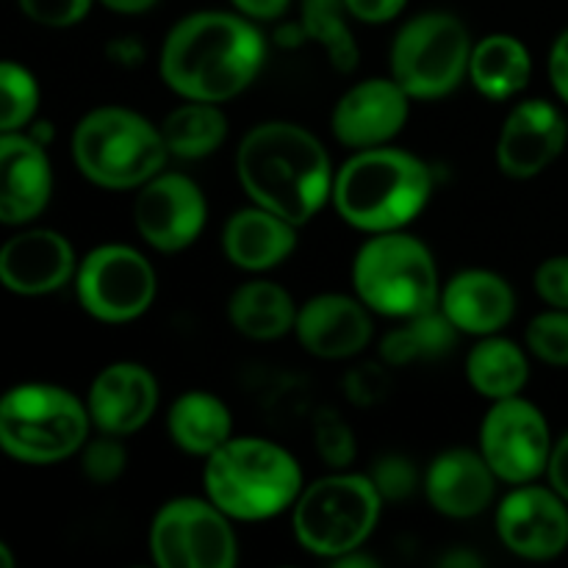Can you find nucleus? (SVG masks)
<instances>
[{
  "label": "nucleus",
  "mask_w": 568,
  "mask_h": 568,
  "mask_svg": "<svg viewBox=\"0 0 568 568\" xmlns=\"http://www.w3.org/2000/svg\"><path fill=\"white\" fill-rule=\"evenodd\" d=\"M568 122L549 100H521L505 116L497 139V164L508 178H536L564 153Z\"/></svg>",
  "instance_id": "obj_17"
},
{
  "label": "nucleus",
  "mask_w": 568,
  "mask_h": 568,
  "mask_svg": "<svg viewBox=\"0 0 568 568\" xmlns=\"http://www.w3.org/2000/svg\"><path fill=\"white\" fill-rule=\"evenodd\" d=\"M266 42L239 11H194L178 20L161 48L159 70L183 100L225 103L258 78Z\"/></svg>",
  "instance_id": "obj_1"
},
{
  "label": "nucleus",
  "mask_w": 568,
  "mask_h": 568,
  "mask_svg": "<svg viewBox=\"0 0 568 568\" xmlns=\"http://www.w3.org/2000/svg\"><path fill=\"white\" fill-rule=\"evenodd\" d=\"M547 477L549 486L560 494V497L568 503V433L560 442L552 444V455H549V466H547Z\"/></svg>",
  "instance_id": "obj_40"
},
{
  "label": "nucleus",
  "mask_w": 568,
  "mask_h": 568,
  "mask_svg": "<svg viewBox=\"0 0 568 568\" xmlns=\"http://www.w3.org/2000/svg\"><path fill=\"white\" fill-rule=\"evenodd\" d=\"M455 342H458V327L436 305L425 314L408 316V320H403V325L388 331L381 342V355L386 364L405 366L414 364V361L447 355L455 347Z\"/></svg>",
  "instance_id": "obj_29"
},
{
  "label": "nucleus",
  "mask_w": 568,
  "mask_h": 568,
  "mask_svg": "<svg viewBox=\"0 0 568 568\" xmlns=\"http://www.w3.org/2000/svg\"><path fill=\"white\" fill-rule=\"evenodd\" d=\"M527 347L536 358L552 366H568V311L552 308L538 314L525 333Z\"/></svg>",
  "instance_id": "obj_32"
},
{
  "label": "nucleus",
  "mask_w": 568,
  "mask_h": 568,
  "mask_svg": "<svg viewBox=\"0 0 568 568\" xmlns=\"http://www.w3.org/2000/svg\"><path fill=\"white\" fill-rule=\"evenodd\" d=\"M31 22L44 28H70L89 17L94 0H17Z\"/></svg>",
  "instance_id": "obj_35"
},
{
  "label": "nucleus",
  "mask_w": 568,
  "mask_h": 568,
  "mask_svg": "<svg viewBox=\"0 0 568 568\" xmlns=\"http://www.w3.org/2000/svg\"><path fill=\"white\" fill-rule=\"evenodd\" d=\"M159 128L170 155L197 161L222 148L227 136V116L216 103L186 100L175 111H170Z\"/></svg>",
  "instance_id": "obj_28"
},
{
  "label": "nucleus",
  "mask_w": 568,
  "mask_h": 568,
  "mask_svg": "<svg viewBox=\"0 0 568 568\" xmlns=\"http://www.w3.org/2000/svg\"><path fill=\"white\" fill-rule=\"evenodd\" d=\"M39 81L20 61L0 59V133L26 131L39 111Z\"/></svg>",
  "instance_id": "obj_31"
},
{
  "label": "nucleus",
  "mask_w": 568,
  "mask_h": 568,
  "mask_svg": "<svg viewBox=\"0 0 568 568\" xmlns=\"http://www.w3.org/2000/svg\"><path fill=\"white\" fill-rule=\"evenodd\" d=\"M17 564L14 552H11V547L6 541H0V568H11Z\"/></svg>",
  "instance_id": "obj_46"
},
{
  "label": "nucleus",
  "mask_w": 568,
  "mask_h": 568,
  "mask_svg": "<svg viewBox=\"0 0 568 568\" xmlns=\"http://www.w3.org/2000/svg\"><path fill=\"white\" fill-rule=\"evenodd\" d=\"M233 9L239 14H244L247 20L261 22V20H277V17L286 14V9L292 6V0H231Z\"/></svg>",
  "instance_id": "obj_41"
},
{
  "label": "nucleus",
  "mask_w": 568,
  "mask_h": 568,
  "mask_svg": "<svg viewBox=\"0 0 568 568\" xmlns=\"http://www.w3.org/2000/svg\"><path fill=\"white\" fill-rule=\"evenodd\" d=\"M497 483L480 449L455 447L436 455L422 486L433 510L449 519H475L494 503Z\"/></svg>",
  "instance_id": "obj_21"
},
{
  "label": "nucleus",
  "mask_w": 568,
  "mask_h": 568,
  "mask_svg": "<svg viewBox=\"0 0 568 568\" xmlns=\"http://www.w3.org/2000/svg\"><path fill=\"white\" fill-rule=\"evenodd\" d=\"M109 55H111V61H116V64L136 67L144 61V48H142V42H136V39L122 37V39H116V42L109 44Z\"/></svg>",
  "instance_id": "obj_42"
},
{
  "label": "nucleus",
  "mask_w": 568,
  "mask_h": 568,
  "mask_svg": "<svg viewBox=\"0 0 568 568\" xmlns=\"http://www.w3.org/2000/svg\"><path fill=\"white\" fill-rule=\"evenodd\" d=\"M294 333L305 353L325 361H342L369 347L375 325H372V311L358 294L353 297V294L325 292L300 305Z\"/></svg>",
  "instance_id": "obj_19"
},
{
  "label": "nucleus",
  "mask_w": 568,
  "mask_h": 568,
  "mask_svg": "<svg viewBox=\"0 0 568 568\" xmlns=\"http://www.w3.org/2000/svg\"><path fill=\"white\" fill-rule=\"evenodd\" d=\"M497 536L525 560L558 558L568 547V503L552 486H514L497 508Z\"/></svg>",
  "instance_id": "obj_14"
},
{
  "label": "nucleus",
  "mask_w": 568,
  "mask_h": 568,
  "mask_svg": "<svg viewBox=\"0 0 568 568\" xmlns=\"http://www.w3.org/2000/svg\"><path fill=\"white\" fill-rule=\"evenodd\" d=\"M98 3L116 11V14H144V11L153 9L159 0H98Z\"/></svg>",
  "instance_id": "obj_43"
},
{
  "label": "nucleus",
  "mask_w": 568,
  "mask_h": 568,
  "mask_svg": "<svg viewBox=\"0 0 568 568\" xmlns=\"http://www.w3.org/2000/svg\"><path fill=\"white\" fill-rule=\"evenodd\" d=\"M92 419L87 403L53 383H20L0 397V453L17 464L53 466L81 453Z\"/></svg>",
  "instance_id": "obj_6"
},
{
  "label": "nucleus",
  "mask_w": 568,
  "mask_h": 568,
  "mask_svg": "<svg viewBox=\"0 0 568 568\" xmlns=\"http://www.w3.org/2000/svg\"><path fill=\"white\" fill-rule=\"evenodd\" d=\"M227 320L253 342H275L294 331L297 305L292 294L272 281H247L231 294Z\"/></svg>",
  "instance_id": "obj_26"
},
{
  "label": "nucleus",
  "mask_w": 568,
  "mask_h": 568,
  "mask_svg": "<svg viewBox=\"0 0 568 568\" xmlns=\"http://www.w3.org/2000/svg\"><path fill=\"white\" fill-rule=\"evenodd\" d=\"M72 161L94 186L111 192L139 189L170 161L161 128L120 105L92 109L72 131Z\"/></svg>",
  "instance_id": "obj_5"
},
{
  "label": "nucleus",
  "mask_w": 568,
  "mask_h": 568,
  "mask_svg": "<svg viewBox=\"0 0 568 568\" xmlns=\"http://www.w3.org/2000/svg\"><path fill=\"white\" fill-rule=\"evenodd\" d=\"M150 555L161 568H233L239 544L231 516L209 497L170 499L150 525Z\"/></svg>",
  "instance_id": "obj_10"
},
{
  "label": "nucleus",
  "mask_w": 568,
  "mask_h": 568,
  "mask_svg": "<svg viewBox=\"0 0 568 568\" xmlns=\"http://www.w3.org/2000/svg\"><path fill=\"white\" fill-rule=\"evenodd\" d=\"M549 78H552V87L558 92V98L568 103V31L558 37V42L552 44V53H549Z\"/></svg>",
  "instance_id": "obj_39"
},
{
  "label": "nucleus",
  "mask_w": 568,
  "mask_h": 568,
  "mask_svg": "<svg viewBox=\"0 0 568 568\" xmlns=\"http://www.w3.org/2000/svg\"><path fill=\"white\" fill-rule=\"evenodd\" d=\"M205 497L236 521L275 519L297 503L303 469L286 447L266 438H231L205 458Z\"/></svg>",
  "instance_id": "obj_4"
},
{
  "label": "nucleus",
  "mask_w": 568,
  "mask_h": 568,
  "mask_svg": "<svg viewBox=\"0 0 568 568\" xmlns=\"http://www.w3.org/2000/svg\"><path fill=\"white\" fill-rule=\"evenodd\" d=\"M78 255L53 227H26L0 244V286L20 297H42L75 281Z\"/></svg>",
  "instance_id": "obj_15"
},
{
  "label": "nucleus",
  "mask_w": 568,
  "mask_h": 568,
  "mask_svg": "<svg viewBox=\"0 0 568 568\" xmlns=\"http://www.w3.org/2000/svg\"><path fill=\"white\" fill-rule=\"evenodd\" d=\"M347 17L349 11L344 0H303L300 3V33L320 44L338 72H353L361 59Z\"/></svg>",
  "instance_id": "obj_30"
},
{
  "label": "nucleus",
  "mask_w": 568,
  "mask_h": 568,
  "mask_svg": "<svg viewBox=\"0 0 568 568\" xmlns=\"http://www.w3.org/2000/svg\"><path fill=\"white\" fill-rule=\"evenodd\" d=\"M316 444H320L325 460L344 466L355 455V442L349 436L347 427L336 419V416H325L316 427Z\"/></svg>",
  "instance_id": "obj_37"
},
{
  "label": "nucleus",
  "mask_w": 568,
  "mask_h": 568,
  "mask_svg": "<svg viewBox=\"0 0 568 568\" xmlns=\"http://www.w3.org/2000/svg\"><path fill=\"white\" fill-rule=\"evenodd\" d=\"M349 17L366 26H383L403 14L408 0H344Z\"/></svg>",
  "instance_id": "obj_38"
},
{
  "label": "nucleus",
  "mask_w": 568,
  "mask_h": 568,
  "mask_svg": "<svg viewBox=\"0 0 568 568\" xmlns=\"http://www.w3.org/2000/svg\"><path fill=\"white\" fill-rule=\"evenodd\" d=\"M438 308L458 327V333L494 336L514 320L516 294L497 272L464 270L444 283Z\"/></svg>",
  "instance_id": "obj_22"
},
{
  "label": "nucleus",
  "mask_w": 568,
  "mask_h": 568,
  "mask_svg": "<svg viewBox=\"0 0 568 568\" xmlns=\"http://www.w3.org/2000/svg\"><path fill=\"white\" fill-rule=\"evenodd\" d=\"M50 194L53 166L44 144L26 131L0 133V225H31Z\"/></svg>",
  "instance_id": "obj_18"
},
{
  "label": "nucleus",
  "mask_w": 568,
  "mask_h": 568,
  "mask_svg": "<svg viewBox=\"0 0 568 568\" xmlns=\"http://www.w3.org/2000/svg\"><path fill=\"white\" fill-rule=\"evenodd\" d=\"M480 453L499 483L521 486L547 475L552 436L541 410L519 394L497 399L480 425Z\"/></svg>",
  "instance_id": "obj_12"
},
{
  "label": "nucleus",
  "mask_w": 568,
  "mask_h": 568,
  "mask_svg": "<svg viewBox=\"0 0 568 568\" xmlns=\"http://www.w3.org/2000/svg\"><path fill=\"white\" fill-rule=\"evenodd\" d=\"M81 469L98 486H111L122 477L128 466V453L122 447L120 436H111V433H100V436L87 438V444L81 447Z\"/></svg>",
  "instance_id": "obj_33"
},
{
  "label": "nucleus",
  "mask_w": 568,
  "mask_h": 568,
  "mask_svg": "<svg viewBox=\"0 0 568 568\" xmlns=\"http://www.w3.org/2000/svg\"><path fill=\"white\" fill-rule=\"evenodd\" d=\"M155 292L153 264L128 244H100L78 261V303L98 322L122 325L139 320L155 303Z\"/></svg>",
  "instance_id": "obj_11"
},
{
  "label": "nucleus",
  "mask_w": 568,
  "mask_h": 568,
  "mask_svg": "<svg viewBox=\"0 0 568 568\" xmlns=\"http://www.w3.org/2000/svg\"><path fill=\"white\" fill-rule=\"evenodd\" d=\"M333 564L342 566V568H377V560L369 558V555H361L358 549H353V552L342 555V558H336V560H333Z\"/></svg>",
  "instance_id": "obj_44"
},
{
  "label": "nucleus",
  "mask_w": 568,
  "mask_h": 568,
  "mask_svg": "<svg viewBox=\"0 0 568 568\" xmlns=\"http://www.w3.org/2000/svg\"><path fill=\"white\" fill-rule=\"evenodd\" d=\"M369 477L375 483L377 494L383 497V503H405L419 488L416 466L408 458H403V455H386V458H381Z\"/></svg>",
  "instance_id": "obj_34"
},
{
  "label": "nucleus",
  "mask_w": 568,
  "mask_h": 568,
  "mask_svg": "<svg viewBox=\"0 0 568 568\" xmlns=\"http://www.w3.org/2000/svg\"><path fill=\"white\" fill-rule=\"evenodd\" d=\"M433 194L430 166L399 148L355 150L333 175L331 200L347 225L366 233L403 231Z\"/></svg>",
  "instance_id": "obj_3"
},
{
  "label": "nucleus",
  "mask_w": 568,
  "mask_h": 568,
  "mask_svg": "<svg viewBox=\"0 0 568 568\" xmlns=\"http://www.w3.org/2000/svg\"><path fill=\"white\" fill-rule=\"evenodd\" d=\"M159 408V381L148 366L136 361L109 364L92 381L87 410L92 427L111 436H131L153 419Z\"/></svg>",
  "instance_id": "obj_20"
},
{
  "label": "nucleus",
  "mask_w": 568,
  "mask_h": 568,
  "mask_svg": "<svg viewBox=\"0 0 568 568\" xmlns=\"http://www.w3.org/2000/svg\"><path fill=\"white\" fill-rule=\"evenodd\" d=\"M297 247V225L264 205L236 211L222 231V250L239 270L266 272L283 264Z\"/></svg>",
  "instance_id": "obj_23"
},
{
  "label": "nucleus",
  "mask_w": 568,
  "mask_h": 568,
  "mask_svg": "<svg viewBox=\"0 0 568 568\" xmlns=\"http://www.w3.org/2000/svg\"><path fill=\"white\" fill-rule=\"evenodd\" d=\"M166 433L186 455L209 458L233 438V416L220 397L209 392H186L170 405Z\"/></svg>",
  "instance_id": "obj_24"
},
{
  "label": "nucleus",
  "mask_w": 568,
  "mask_h": 568,
  "mask_svg": "<svg viewBox=\"0 0 568 568\" xmlns=\"http://www.w3.org/2000/svg\"><path fill=\"white\" fill-rule=\"evenodd\" d=\"M466 377L471 388L486 399H508L521 394L530 381L527 353L516 342L503 336H480L466 358Z\"/></svg>",
  "instance_id": "obj_27"
},
{
  "label": "nucleus",
  "mask_w": 568,
  "mask_h": 568,
  "mask_svg": "<svg viewBox=\"0 0 568 568\" xmlns=\"http://www.w3.org/2000/svg\"><path fill=\"white\" fill-rule=\"evenodd\" d=\"M536 292L549 308L568 311V255H555L538 266Z\"/></svg>",
  "instance_id": "obj_36"
},
{
  "label": "nucleus",
  "mask_w": 568,
  "mask_h": 568,
  "mask_svg": "<svg viewBox=\"0 0 568 568\" xmlns=\"http://www.w3.org/2000/svg\"><path fill=\"white\" fill-rule=\"evenodd\" d=\"M408 114L410 94L394 78H366L342 94L331 128L344 148H383L403 131Z\"/></svg>",
  "instance_id": "obj_16"
},
{
  "label": "nucleus",
  "mask_w": 568,
  "mask_h": 568,
  "mask_svg": "<svg viewBox=\"0 0 568 568\" xmlns=\"http://www.w3.org/2000/svg\"><path fill=\"white\" fill-rule=\"evenodd\" d=\"M532 59L521 39L491 33L471 48L469 81L488 100H508L530 83Z\"/></svg>",
  "instance_id": "obj_25"
},
{
  "label": "nucleus",
  "mask_w": 568,
  "mask_h": 568,
  "mask_svg": "<svg viewBox=\"0 0 568 568\" xmlns=\"http://www.w3.org/2000/svg\"><path fill=\"white\" fill-rule=\"evenodd\" d=\"M209 220V203L197 183L181 172H164L139 186L133 225L159 253H181L194 244Z\"/></svg>",
  "instance_id": "obj_13"
},
{
  "label": "nucleus",
  "mask_w": 568,
  "mask_h": 568,
  "mask_svg": "<svg viewBox=\"0 0 568 568\" xmlns=\"http://www.w3.org/2000/svg\"><path fill=\"white\" fill-rule=\"evenodd\" d=\"M469 28L447 11H425L397 31L392 44V78L410 100H438L469 78Z\"/></svg>",
  "instance_id": "obj_9"
},
{
  "label": "nucleus",
  "mask_w": 568,
  "mask_h": 568,
  "mask_svg": "<svg viewBox=\"0 0 568 568\" xmlns=\"http://www.w3.org/2000/svg\"><path fill=\"white\" fill-rule=\"evenodd\" d=\"M383 505L369 475L338 471L320 477L292 505L294 538L305 552L336 560L369 541Z\"/></svg>",
  "instance_id": "obj_8"
},
{
  "label": "nucleus",
  "mask_w": 568,
  "mask_h": 568,
  "mask_svg": "<svg viewBox=\"0 0 568 568\" xmlns=\"http://www.w3.org/2000/svg\"><path fill=\"white\" fill-rule=\"evenodd\" d=\"M353 288L372 314L408 320L436 308L438 266L425 242L403 231L375 233L353 261Z\"/></svg>",
  "instance_id": "obj_7"
},
{
  "label": "nucleus",
  "mask_w": 568,
  "mask_h": 568,
  "mask_svg": "<svg viewBox=\"0 0 568 568\" xmlns=\"http://www.w3.org/2000/svg\"><path fill=\"white\" fill-rule=\"evenodd\" d=\"M236 175L255 205L300 227L325 209L336 172L314 133L272 120L244 133L236 150Z\"/></svg>",
  "instance_id": "obj_2"
},
{
  "label": "nucleus",
  "mask_w": 568,
  "mask_h": 568,
  "mask_svg": "<svg viewBox=\"0 0 568 568\" xmlns=\"http://www.w3.org/2000/svg\"><path fill=\"white\" fill-rule=\"evenodd\" d=\"M442 566H480V558H475V555H447V558H442Z\"/></svg>",
  "instance_id": "obj_45"
}]
</instances>
